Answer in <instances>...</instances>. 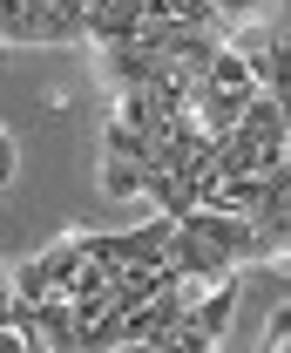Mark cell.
<instances>
[{"instance_id":"obj_11","label":"cell","mask_w":291,"mask_h":353,"mask_svg":"<svg viewBox=\"0 0 291 353\" xmlns=\"http://www.w3.org/2000/svg\"><path fill=\"white\" fill-rule=\"evenodd\" d=\"M0 48H34V14H28V0H0Z\"/></svg>"},{"instance_id":"obj_3","label":"cell","mask_w":291,"mask_h":353,"mask_svg":"<svg viewBox=\"0 0 291 353\" xmlns=\"http://www.w3.org/2000/svg\"><path fill=\"white\" fill-rule=\"evenodd\" d=\"M237 54H244V75H250L257 95L291 102V41H285V34H244Z\"/></svg>"},{"instance_id":"obj_7","label":"cell","mask_w":291,"mask_h":353,"mask_svg":"<svg viewBox=\"0 0 291 353\" xmlns=\"http://www.w3.org/2000/svg\"><path fill=\"white\" fill-rule=\"evenodd\" d=\"M109 123H122V130L149 136V143H163L176 116H163V109L149 102V88H122V95H116V109H109Z\"/></svg>"},{"instance_id":"obj_14","label":"cell","mask_w":291,"mask_h":353,"mask_svg":"<svg viewBox=\"0 0 291 353\" xmlns=\"http://www.w3.org/2000/svg\"><path fill=\"white\" fill-rule=\"evenodd\" d=\"M14 170H21V150H14V136L0 130V190L14 183Z\"/></svg>"},{"instance_id":"obj_1","label":"cell","mask_w":291,"mask_h":353,"mask_svg":"<svg viewBox=\"0 0 291 353\" xmlns=\"http://www.w3.org/2000/svg\"><path fill=\"white\" fill-rule=\"evenodd\" d=\"M176 224H183V231L204 245L210 259H224L230 272H237V265H257V259H264V265L285 259V252H278V245H264L244 218H224V211H190V218H176Z\"/></svg>"},{"instance_id":"obj_13","label":"cell","mask_w":291,"mask_h":353,"mask_svg":"<svg viewBox=\"0 0 291 353\" xmlns=\"http://www.w3.org/2000/svg\"><path fill=\"white\" fill-rule=\"evenodd\" d=\"M271 0H210V14H230V21H244V14H264Z\"/></svg>"},{"instance_id":"obj_15","label":"cell","mask_w":291,"mask_h":353,"mask_svg":"<svg viewBox=\"0 0 291 353\" xmlns=\"http://www.w3.org/2000/svg\"><path fill=\"white\" fill-rule=\"evenodd\" d=\"M0 353H28V347H21V333H14V326H0Z\"/></svg>"},{"instance_id":"obj_2","label":"cell","mask_w":291,"mask_h":353,"mask_svg":"<svg viewBox=\"0 0 291 353\" xmlns=\"http://www.w3.org/2000/svg\"><path fill=\"white\" fill-rule=\"evenodd\" d=\"M82 265H88V252H82V231H68V238H54L47 252L21 259L14 272H7V285H14V299H21V306H34L41 292H68Z\"/></svg>"},{"instance_id":"obj_4","label":"cell","mask_w":291,"mask_h":353,"mask_svg":"<svg viewBox=\"0 0 291 353\" xmlns=\"http://www.w3.org/2000/svg\"><path fill=\"white\" fill-rule=\"evenodd\" d=\"M142 28V0H82V41L95 48H122Z\"/></svg>"},{"instance_id":"obj_8","label":"cell","mask_w":291,"mask_h":353,"mask_svg":"<svg viewBox=\"0 0 291 353\" xmlns=\"http://www.w3.org/2000/svg\"><path fill=\"white\" fill-rule=\"evenodd\" d=\"M230 319H237V279L204 285V292H197V306H190V326L210 333V340H224V333H230Z\"/></svg>"},{"instance_id":"obj_9","label":"cell","mask_w":291,"mask_h":353,"mask_svg":"<svg viewBox=\"0 0 291 353\" xmlns=\"http://www.w3.org/2000/svg\"><path fill=\"white\" fill-rule=\"evenodd\" d=\"M102 157H122V163H136V170H156V143L122 130V123H102Z\"/></svg>"},{"instance_id":"obj_6","label":"cell","mask_w":291,"mask_h":353,"mask_svg":"<svg viewBox=\"0 0 291 353\" xmlns=\"http://www.w3.org/2000/svg\"><path fill=\"white\" fill-rule=\"evenodd\" d=\"M28 312H34L28 340H41L47 353H75V333H82V326H75V306H68V292H41Z\"/></svg>"},{"instance_id":"obj_12","label":"cell","mask_w":291,"mask_h":353,"mask_svg":"<svg viewBox=\"0 0 291 353\" xmlns=\"http://www.w3.org/2000/svg\"><path fill=\"white\" fill-rule=\"evenodd\" d=\"M156 347H163V353H217V347H224V340H210V333H197V326L183 319V326H176V333H163Z\"/></svg>"},{"instance_id":"obj_5","label":"cell","mask_w":291,"mask_h":353,"mask_svg":"<svg viewBox=\"0 0 291 353\" xmlns=\"http://www.w3.org/2000/svg\"><path fill=\"white\" fill-rule=\"evenodd\" d=\"M163 68H169V54H149V48H136V41L102 48V88H109V95H122V88H149Z\"/></svg>"},{"instance_id":"obj_10","label":"cell","mask_w":291,"mask_h":353,"mask_svg":"<svg viewBox=\"0 0 291 353\" xmlns=\"http://www.w3.org/2000/svg\"><path fill=\"white\" fill-rule=\"evenodd\" d=\"M142 176L149 170H136V163H122V157H102V197H142Z\"/></svg>"}]
</instances>
